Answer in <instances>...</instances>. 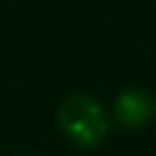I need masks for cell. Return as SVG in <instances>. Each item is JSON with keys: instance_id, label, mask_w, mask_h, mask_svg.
Segmentation results:
<instances>
[{"instance_id": "6da1fadb", "label": "cell", "mask_w": 156, "mask_h": 156, "mask_svg": "<svg viewBox=\"0 0 156 156\" xmlns=\"http://www.w3.org/2000/svg\"><path fill=\"white\" fill-rule=\"evenodd\" d=\"M58 124L66 136L83 149H95L107 134V117L100 102L88 95L68 98L58 110Z\"/></svg>"}, {"instance_id": "7a4b0ae2", "label": "cell", "mask_w": 156, "mask_h": 156, "mask_svg": "<svg viewBox=\"0 0 156 156\" xmlns=\"http://www.w3.org/2000/svg\"><path fill=\"white\" fill-rule=\"evenodd\" d=\"M154 100L151 95H146L139 88H129L124 93H119V98L115 100V117L119 124L124 127H144L151 117H154Z\"/></svg>"}]
</instances>
